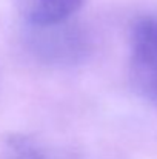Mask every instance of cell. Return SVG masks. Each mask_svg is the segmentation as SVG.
I'll use <instances>...</instances> for the list:
<instances>
[{"label":"cell","instance_id":"obj_3","mask_svg":"<svg viewBox=\"0 0 157 159\" xmlns=\"http://www.w3.org/2000/svg\"><path fill=\"white\" fill-rule=\"evenodd\" d=\"M85 0H12L25 26H46L62 22L77 12Z\"/></svg>","mask_w":157,"mask_h":159},{"label":"cell","instance_id":"obj_2","mask_svg":"<svg viewBox=\"0 0 157 159\" xmlns=\"http://www.w3.org/2000/svg\"><path fill=\"white\" fill-rule=\"evenodd\" d=\"M26 48L36 59L48 65H71L79 62L88 51L85 34L68 22L26 26Z\"/></svg>","mask_w":157,"mask_h":159},{"label":"cell","instance_id":"obj_1","mask_svg":"<svg viewBox=\"0 0 157 159\" xmlns=\"http://www.w3.org/2000/svg\"><path fill=\"white\" fill-rule=\"evenodd\" d=\"M128 66L136 93L157 107V17H142L133 25Z\"/></svg>","mask_w":157,"mask_h":159},{"label":"cell","instance_id":"obj_4","mask_svg":"<svg viewBox=\"0 0 157 159\" xmlns=\"http://www.w3.org/2000/svg\"><path fill=\"white\" fill-rule=\"evenodd\" d=\"M0 159H48L43 147L25 133L11 131L0 138Z\"/></svg>","mask_w":157,"mask_h":159}]
</instances>
